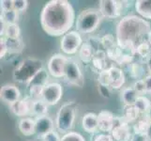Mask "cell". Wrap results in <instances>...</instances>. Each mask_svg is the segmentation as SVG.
<instances>
[{
  "label": "cell",
  "instance_id": "obj_35",
  "mask_svg": "<svg viewBox=\"0 0 151 141\" xmlns=\"http://www.w3.org/2000/svg\"><path fill=\"white\" fill-rule=\"evenodd\" d=\"M98 82H99V84H101V85L110 87V85H111V77H110V72H109L108 68L106 70L102 71L101 74H99Z\"/></svg>",
  "mask_w": 151,
  "mask_h": 141
},
{
  "label": "cell",
  "instance_id": "obj_15",
  "mask_svg": "<svg viewBox=\"0 0 151 141\" xmlns=\"http://www.w3.org/2000/svg\"><path fill=\"white\" fill-rule=\"evenodd\" d=\"M114 114L108 110H102L98 114L99 130L102 133H111L114 124Z\"/></svg>",
  "mask_w": 151,
  "mask_h": 141
},
{
  "label": "cell",
  "instance_id": "obj_1",
  "mask_svg": "<svg viewBox=\"0 0 151 141\" xmlns=\"http://www.w3.org/2000/svg\"><path fill=\"white\" fill-rule=\"evenodd\" d=\"M40 25L50 36H61L70 32L75 21V12L67 0H51L40 12Z\"/></svg>",
  "mask_w": 151,
  "mask_h": 141
},
{
  "label": "cell",
  "instance_id": "obj_11",
  "mask_svg": "<svg viewBox=\"0 0 151 141\" xmlns=\"http://www.w3.org/2000/svg\"><path fill=\"white\" fill-rule=\"evenodd\" d=\"M62 95H63V87L60 83L52 82L48 83L44 87L41 99L48 106H55L60 102Z\"/></svg>",
  "mask_w": 151,
  "mask_h": 141
},
{
  "label": "cell",
  "instance_id": "obj_44",
  "mask_svg": "<svg viewBox=\"0 0 151 141\" xmlns=\"http://www.w3.org/2000/svg\"><path fill=\"white\" fill-rule=\"evenodd\" d=\"M131 141H149L145 134H133Z\"/></svg>",
  "mask_w": 151,
  "mask_h": 141
},
{
  "label": "cell",
  "instance_id": "obj_14",
  "mask_svg": "<svg viewBox=\"0 0 151 141\" xmlns=\"http://www.w3.org/2000/svg\"><path fill=\"white\" fill-rule=\"evenodd\" d=\"M33 100L29 96L21 98L18 102L10 106V110L17 117L25 118L27 115L31 114V106Z\"/></svg>",
  "mask_w": 151,
  "mask_h": 141
},
{
  "label": "cell",
  "instance_id": "obj_16",
  "mask_svg": "<svg viewBox=\"0 0 151 141\" xmlns=\"http://www.w3.org/2000/svg\"><path fill=\"white\" fill-rule=\"evenodd\" d=\"M111 77V85L110 87L112 90H119L121 88L126 81L124 72L117 66H111L108 68Z\"/></svg>",
  "mask_w": 151,
  "mask_h": 141
},
{
  "label": "cell",
  "instance_id": "obj_9",
  "mask_svg": "<svg viewBox=\"0 0 151 141\" xmlns=\"http://www.w3.org/2000/svg\"><path fill=\"white\" fill-rule=\"evenodd\" d=\"M114 141H131L132 133V127L123 117L114 118V124L112 132L110 133Z\"/></svg>",
  "mask_w": 151,
  "mask_h": 141
},
{
  "label": "cell",
  "instance_id": "obj_3",
  "mask_svg": "<svg viewBox=\"0 0 151 141\" xmlns=\"http://www.w3.org/2000/svg\"><path fill=\"white\" fill-rule=\"evenodd\" d=\"M43 68V62L36 57H27L15 67L12 77L21 84H28L32 78Z\"/></svg>",
  "mask_w": 151,
  "mask_h": 141
},
{
  "label": "cell",
  "instance_id": "obj_12",
  "mask_svg": "<svg viewBox=\"0 0 151 141\" xmlns=\"http://www.w3.org/2000/svg\"><path fill=\"white\" fill-rule=\"evenodd\" d=\"M0 98L10 106L21 99V91L15 85H4L0 90Z\"/></svg>",
  "mask_w": 151,
  "mask_h": 141
},
{
  "label": "cell",
  "instance_id": "obj_46",
  "mask_svg": "<svg viewBox=\"0 0 151 141\" xmlns=\"http://www.w3.org/2000/svg\"><path fill=\"white\" fill-rule=\"evenodd\" d=\"M147 70H148V72H149V74H151V55H150V56L147 59Z\"/></svg>",
  "mask_w": 151,
  "mask_h": 141
},
{
  "label": "cell",
  "instance_id": "obj_19",
  "mask_svg": "<svg viewBox=\"0 0 151 141\" xmlns=\"http://www.w3.org/2000/svg\"><path fill=\"white\" fill-rule=\"evenodd\" d=\"M18 129L21 134L30 137L35 134V119L29 117L21 118L18 121Z\"/></svg>",
  "mask_w": 151,
  "mask_h": 141
},
{
  "label": "cell",
  "instance_id": "obj_47",
  "mask_svg": "<svg viewBox=\"0 0 151 141\" xmlns=\"http://www.w3.org/2000/svg\"><path fill=\"white\" fill-rule=\"evenodd\" d=\"M147 137L149 141H151V121L149 123V126H148V129H147Z\"/></svg>",
  "mask_w": 151,
  "mask_h": 141
},
{
  "label": "cell",
  "instance_id": "obj_20",
  "mask_svg": "<svg viewBox=\"0 0 151 141\" xmlns=\"http://www.w3.org/2000/svg\"><path fill=\"white\" fill-rule=\"evenodd\" d=\"M49 72L46 71L44 68H42L37 74H36L32 80H31L27 86L28 87H44L48 84L49 81Z\"/></svg>",
  "mask_w": 151,
  "mask_h": 141
},
{
  "label": "cell",
  "instance_id": "obj_31",
  "mask_svg": "<svg viewBox=\"0 0 151 141\" xmlns=\"http://www.w3.org/2000/svg\"><path fill=\"white\" fill-rule=\"evenodd\" d=\"M1 20H3L7 25L17 24L19 20V12H17L15 9L1 12Z\"/></svg>",
  "mask_w": 151,
  "mask_h": 141
},
{
  "label": "cell",
  "instance_id": "obj_43",
  "mask_svg": "<svg viewBox=\"0 0 151 141\" xmlns=\"http://www.w3.org/2000/svg\"><path fill=\"white\" fill-rule=\"evenodd\" d=\"M93 141H114V139L110 134L101 133L96 135L94 139H93Z\"/></svg>",
  "mask_w": 151,
  "mask_h": 141
},
{
  "label": "cell",
  "instance_id": "obj_10",
  "mask_svg": "<svg viewBox=\"0 0 151 141\" xmlns=\"http://www.w3.org/2000/svg\"><path fill=\"white\" fill-rule=\"evenodd\" d=\"M68 60L69 57L62 54H55L52 56L47 63V71L50 75L55 78L64 77Z\"/></svg>",
  "mask_w": 151,
  "mask_h": 141
},
{
  "label": "cell",
  "instance_id": "obj_39",
  "mask_svg": "<svg viewBox=\"0 0 151 141\" xmlns=\"http://www.w3.org/2000/svg\"><path fill=\"white\" fill-rule=\"evenodd\" d=\"M41 140L42 141H60L61 137L59 135L58 132L54 130V131H51L50 133H48L47 134H45L44 137H41Z\"/></svg>",
  "mask_w": 151,
  "mask_h": 141
},
{
  "label": "cell",
  "instance_id": "obj_17",
  "mask_svg": "<svg viewBox=\"0 0 151 141\" xmlns=\"http://www.w3.org/2000/svg\"><path fill=\"white\" fill-rule=\"evenodd\" d=\"M82 127L86 132L93 134L99 130L98 115L93 112H88L82 119Z\"/></svg>",
  "mask_w": 151,
  "mask_h": 141
},
{
  "label": "cell",
  "instance_id": "obj_28",
  "mask_svg": "<svg viewBox=\"0 0 151 141\" xmlns=\"http://www.w3.org/2000/svg\"><path fill=\"white\" fill-rule=\"evenodd\" d=\"M20 35H21V28L19 27V25L10 24L6 25L3 37L10 40H15V39H20Z\"/></svg>",
  "mask_w": 151,
  "mask_h": 141
},
{
  "label": "cell",
  "instance_id": "obj_40",
  "mask_svg": "<svg viewBox=\"0 0 151 141\" xmlns=\"http://www.w3.org/2000/svg\"><path fill=\"white\" fill-rule=\"evenodd\" d=\"M8 53H9V46L7 43V39L5 37H1V39H0V57H1V59H4Z\"/></svg>",
  "mask_w": 151,
  "mask_h": 141
},
{
  "label": "cell",
  "instance_id": "obj_6",
  "mask_svg": "<svg viewBox=\"0 0 151 141\" xmlns=\"http://www.w3.org/2000/svg\"><path fill=\"white\" fill-rule=\"evenodd\" d=\"M131 6L129 1H114V0H101L99 3V9L103 18L116 19L121 15L124 10Z\"/></svg>",
  "mask_w": 151,
  "mask_h": 141
},
{
  "label": "cell",
  "instance_id": "obj_36",
  "mask_svg": "<svg viewBox=\"0 0 151 141\" xmlns=\"http://www.w3.org/2000/svg\"><path fill=\"white\" fill-rule=\"evenodd\" d=\"M132 87L135 90V91L138 93V95H145V93H147V87H145L144 78H143V79H139V80L135 81L133 83Z\"/></svg>",
  "mask_w": 151,
  "mask_h": 141
},
{
  "label": "cell",
  "instance_id": "obj_13",
  "mask_svg": "<svg viewBox=\"0 0 151 141\" xmlns=\"http://www.w3.org/2000/svg\"><path fill=\"white\" fill-rule=\"evenodd\" d=\"M55 124L49 116L38 117L35 119V134L40 137H44L51 131H54Z\"/></svg>",
  "mask_w": 151,
  "mask_h": 141
},
{
  "label": "cell",
  "instance_id": "obj_29",
  "mask_svg": "<svg viewBox=\"0 0 151 141\" xmlns=\"http://www.w3.org/2000/svg\"><path fill=\"white\" fill-rule=\"evenodd\" d=\"M7 43H8V46H9V52L10 54L20 53V52H22V50L24 49V46L23 40L21 39H15V40L7 39Z\"/></svg>",
  "mask_w": 151,
  "mask_h": 141
},
{
  "label": "cell",
  "instance_id": "obj_33",
  "mask_svg": "<svg viewBox=\"0 0 151 141\" xmlns=\"http://www.w3.org/2000/svg\"><path fill=\"white\" fill-rule=\"evenodd\" d=\"M106 54H107L108 59H110L111 60L116 62L122 56V55L124 54V51L116 44V45H114V47H112V48L108 49L106 51Z\"/></svg>",
  "mask_w": 151,
  "mask_h": 141
},
{
  "label": "cell",
  "instance_id": "obj_24",
  "mask_svg": "<svg viewBox=\"0 0 151 141\" xmlns=\"http://www.w3.org/2000/svg\"><path fill=\"white\" fill-rule=\"evenodd\" d=\"M49 106L42 99L40 100H36L32 102V106H31V114L38 117H42L46 116L48 113Z\"/></svg>",
  "mask_w": 151,
  "mask_h": 141
},
{
  "label": "cell",
  "instance_id": "obj_23",
  "mask_svg": "<svg viewBox=\"0 0 151 141\" xmlns=\"http://www.w3.org/2000/svg\"><path fill=\"white\" fill-rule=\"evenodd\" d=\"M138 96V93L132 87H127L121 91V99L124 106H134Z\"/></svg>",
  "mask_w": 151,
  "mask_h": 141
},
{
  "label": "cell",
  "instance_id": "obj_4",
  "mask_svg": "<svg viewBox=\"0 0 151 141\" xmlns=\"http://www.w3.org/2000/svg\"><path fill=\"white\" fill-rule=\"evenodd\" d=\"M102 15L99 9H86L78 14L75 27L80 34H90L100 25Z\"/></svg>",
  "mask_w": 151,
  "mask_h": 141
},
{
  "label": "cell",
  "instance_id": "obj_7",
  "mask_svg": "<svg viewBox=\"0 0 151 141\" xmlns=\"http://www.w3.org/2000/svg\"><path fill=\"white\" fill-rule=\"evenodd\" d=\"M83 43H83L81 34L77 30H71L64 36H62L60 47L64 54L75 55L78 53Z\"/></svg>",
  "mask_w": 151,
  "mask_h": 141
},
{
  "label": "cell",
  "instance_id": "obj_27",
  "mask_svg": "<svg viewBox=\"0 0 151 141\" xmlns=\"http://www.w3.org/2000/svg\"><path fill=\"white\" fill-rule=\"evenodd\" d=\"M134 106L138 109L141 115H145L151 106V102L145 95H139L134 103Z\"/></svg>",
  "mask_w": 151,
  "mask_h": 141
},
{
  "label": "cell",
  "instance_id": "obj_22",
  "mask_svg": "<svg viewBox=\"0 0 151 141\" xmlns=\"http://www.w3.org/2000/svg\"><path fill=\"white\" fill-rule=\"evenodd\" d=\"M134 5L140 16L144 19L151 20V0H138Z\"/></svg>",
  "mask_w": 151,
  "mask_h": 141
},
{
  "label": "cell",
  "instance_id": "obj_30",
  "mask_svg": "<svg viewBox=\"0 0 151 141\" xmlns=\"http://www.w3.org/2000/svg\"><path fill=\"white\" fill-rule=\"evenodd\" d=\"M129 72H131V75L132 77H134L136 80L143 79L142 76L144 75V72L145 71H144L142 63L133 61L132 63L129 66Z\"/></svg>",
  "mask_w": 151,
  "mask_h": 141
},
{
  "label": "cell",
  "instance_id": "obj_25",
  "mask_svg": "<svg viewBox=\"0 0 151 141\" xmlns=\"http://www.w3.org/2000/svg\"><path fill=\"white\" fill-rule=\"evenodd\" d=\"M149 123H150V121L147 117V115H141V117H140L133 124V127H132L133 134H147Z\"/></svg>",
  "mask_w": 151,
  "mask_h": 141
},
{
  "label": "cell",
  "instance_id": "obj_34",
  "mask_svg": "<svg viewBox=\"0 0 151 141\" xmlns=\"http://www.w3.org/2000/svg\"><path fill=\"white\" fill-rule=\"evenodd\" d=\"M60 141H86L85 137L77 132H69L61 137Z\"/></svg>",
  "mask_w": 151,
  "mask_h": 141
},
{
  "label": "cell",
  "instance_id": "obj_45",
  "mask_svg": "<svg viewBox=\"0 0 151 141\" xmlns=\"http://www.w3.org/2000/svg\"><path fill=\"white\" fill-rule=\"evenodd\" d=\"M145 87H147V93H151V74H147L144 78Z\"/></svg>",
  "mask_w": 151,
  "mask_h": 141
},
{
  "label": "cell",
  "instance_id": "obj_21",
  "mask_svg": "<svg viewBox=\"0 0 151 141\" xmlns=\"http://www.w3.org/2000/svg\"><path fill=\"white\" fill-rule=\"evenodd\" d=\"M94 53H95L94 49L86 41V43H84L82 44V46L80 47V49L77 53V56L78 59L82 62H84V63H91Z\"/></svg>",
  "mask_w": 151,
  "mask_h": 141
},
{
  "label": "cell",
  "instance_id": "obj_18",
  "mask_svg": "<svg viewBox=\"0 0 151 141\" xmlns=\"http://www.w3.org/2000/svg\"><path fill=\"white\" fill-rule=\"evenodd\" d=\"M107 57V54L106 51H104L102 49L98 50L94 53V56H93V59L91 61V66L92 69L94 70L98 74H101V72L104 70L107 69L106 67V59Z\"/></svg>",
  "mask_w": 151,
  "mask_h": 141
},
{
  "label": "cell",
  "instance_id": "obj_5",
  "mask_svg": "<svg viewBox=\"0 0 151 141\" xmlns=\"http://www.w3.org/2000/svg\"><path fill=\"white\" fill-rule=\"evenodd\" d=\"M77 115V106L73 102H68L60 106L55 118V129L58 133L67 134L73 127Z\"/></svg>",
  "mask_w": 151,
  "mask_h": 141
},
{
  "label": "cell",
  "instance_id": "obj_2",
  "mask_svg": "<svg viewBox=\"0 0 151 141\" xmlns=\"http://www.w3.org/2000/svg\"><path fill=\"white\" fill-rule=\"evenodd\" d=\"M151 33L150 24L137 15H127L116 25V43L120 48L132 52L143 43H147Z\"/></svg>",
  "mask_w": 151,
  "mask_h": 141
},
{
  "label": "cell",
  "instance_id": "obj_42",
  "mask_svg": "<svg viewBox=\"0 0 151 141\" xmlns=\"http://www.w3.org/2000/svg\"><path fill=\"white\" fill-rule=\"evenodd\" d=\"M88 43L91 45V47L94 51H98V50H101L100 49V46H101V38H96V37H92V38H89L88 39Z\"/></svg>",
  "mask_w": 151,
  "mask_h": 141
},
{
  "label": "cell",
  "instance_id": "obj_38",
  "mask_svg": "<svg viewBox=\"0 0 151 141\" xmlns=\"http://www.w3.org/2000/svg\"><path fill=\"white\" fill-rule=\"evenodd\" d=\"M98 91L100 93V95L105 99H109L112 96V88L109 86H104L99 84L98 86Z\"/></svg>",
  "mask_w": 151,
  "mask_h": 141
},
{
  "label": "cell",
  "instance_id": "obj_49",
  "mask_svg": "<svg viewBox=\"0 0 151 141\" xmlns=\"http://www.w3.org/2000/svg\"><path fill=\"white\" fill-rule=\"evenodd\" d=\"M148 44H149V46H150V49H151V33H150V36H149V39H148Z\"/></svg>",
  "mask_w": 151,
  "mask_h": 141
},
{
  "label": "cell",
  "instance_id": "obj_41",
  "mask_svg": "<svg viewBox=\"0 0 151 141\" xmlns=\"http://www.w3.org/2000/svg\"><path fill=\"white\" fill-rule=\"evenodd\" d=\"M0 8H1V12L13 9V0H1Z\"/></svg>",
  "mask_w": 151,
  "mask_h": 141
},
{
  "label": "cell",
  "instance_id": "obj_32",
  "mask_svg": "<svg viewBox=\"0 0 151 141\" xmlns=\"http://www.w3.org/2000/svg\"><path fill=\"white\" fill-rule=\"evenodd\" d=\"M101 43L102 48L105 49L106 51L117 44L116 40L114 39V36L113 34H105L102 36L101 38Z\"/></svg>",
  "mask_w": 151,
  "mask_h": 141
},
{
  "label": "cell",
  "instance_id": "obj_8",
  "mask_svg": "<svg viewBox=\"0 0 151 141\" xmlns=\"http://www.w3.org/2000/svg\"><path fill=\"white\" fill-rule=\"evenodd\" d=\"M65 80L70 85L83 87L85 85V76L79 63L73 59H69L65 70Z\"/></svg>",
  "mask_w": 151,
  "mask_h": 141
},
{
  "label": "cell",
  "instance_id": "obj_48",
  "mask_svg": "<svg viewBox=\"0 0 151 141\" xmlns=\"http://www.w3.org/2000/svg\"><path fill=\"white\" fill-rule=\"evenodd\" d=\"M145 115H147V117L149 119V121H151V106H150V108H149V110L147 111V114H145Z\"/></svg>",
  "mask_w": 151,
  "mask_h": 141
},
{
  "label": "cell",
  "instance_id": "obj_37",
  "mask_svg": "<svg viewBox=\"0 0 151 141\" xmlns=\"http://www.w3.org/2000/svg\"><path fill=\"white\" fill-rule=\"evenodd\" d=\"M28 7V2L27 0H13V9L17 12H24Z\"/></svg>",
  "mask_w": 151,
  "mask_h": 141
},
{
  "label": "cell",
  "instance_id": "obj_26",
  "mask_svg": "<svg viewBox=\"0 0 151 141\" xmlns=\"http://www.w3.org/2000/svg\"><path fill=\"white\" fill-rule=\"evenodd\" d=\"M122 117L127 122H135L141 117V114L134 106H124Z\"/></svg>",
  "mask_w": 151,
  "mask_h": 141
}]
</instances>
